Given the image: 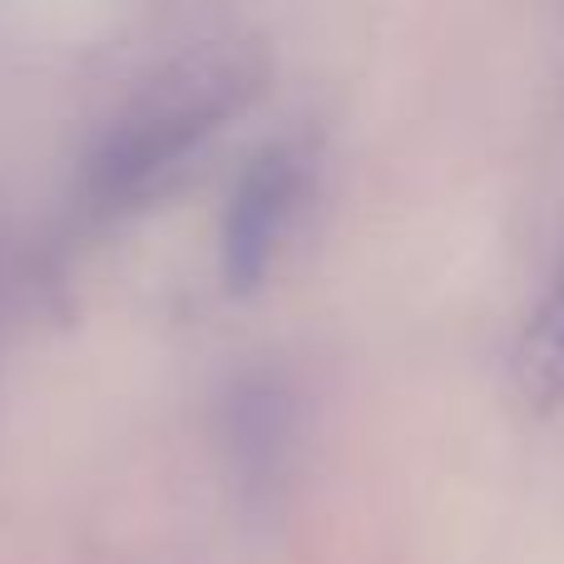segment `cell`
Here are the masks:
<instances>
[{"instance_id": "cell-1", "label": "cell", "mask_w": 564, "mask_h": 564, "mask_svg": "<svg viewBox=\"0 0 564 564\" xmlns=\"http://www.w3.org/2000/svg\"><path fill=\"white\" fill-rule=\"evenodd\" d=\"M258 75L263 65L243 45H214L159 69L99 139L89 159V198L124 208L159 188L253 99Z\"/></svg>"}, {"instance_id": "cell-2", "label": "cell", "mask_w": 564, "mask_h": 564, "mask_svg": "<svg viewBox=\"0 0 564 564\" xmlns=\"http://www.w3.org/2000/svg\"><path fill=\"white\" fill-rule=\"evenodd\" d=\"M302 188H307V159L292 144H268L243 169L224 214V282L228 292L263 288L282 238L297 218Z\"/></svg>"}, {"instance_id": "cell-3", "label": "cell", "mask_w": 564, "mask_h": 564, "mask_svg": "<svg viewBox=\"0 0 564 564\" xmlns=\"http://www.w3.org/2000/svg\"><path fill=\"white\" fill-rule=\"evenodd\" d=\"M292 436V401L278 371H248L228 391V446L248 486L278 480Z\"/></svg>"}, {"instance_id": "cell-4", "label": "cell", "mask_w": 564, "mask_h": 564, "mask_svg": "<svg viewBox=\"0 0 564 564\" xmlns=\"http://www.w3.org/2000/svg\"><path fill=\"white\" fill-rule=\"evenodd\" d=\"M520 377L535 401L564 397V253L540 292L535 312L525 327V347H520Z\"/></svg>"}]
</instances>
